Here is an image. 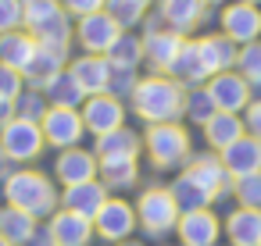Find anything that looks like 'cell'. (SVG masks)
<instances>
[{"label": "cell", "instance_id": "cell-1", "mask_svg": "<svg viewBox=\"0 0 261 246\" xmlns=\"http://www.w3.org/2000/svg\"><path fill=\"white\" fill-rule=\"evenodd\" d=\"M182 89L179 82L172 79H143L136 89H133V107L140 118L161 125V121H172L179 111H182Z\"/></svg>", "mask_w": 261, "mask_h": 246}, {"label": "cell", "instance_id": "cell-2", "mask_svg": "<svg viewBox=\"0 0 261 246\" xmlns=\"http://www.w3.org/2000/svg\"><path fill=\"white\" fill-rule=\"evenodd\" d=\"M4 193L11 200V207H18V210H25L33 218L50 214L54 203H58V193H54L50 178H43L40 171H15V175H8Z\"/></svg>", "mask_w": 261, "mask_h": 246}, {"label": "cell", "instance_id": "cell-3", "mask_svg": "<svg viewBox=\"0 0 261 246\" xmlns=\"http://www.w3.org/2000/svg\"><path fill=\"white\" fill-rule=\"evenodd\" d=\"M43 129L29 118H11L0 132V150H4L11 161H33L43 150Z\"/></svg>", "mask_w": 261, "mask_h": 246}, {"label": "cell", "instance_id": "cell-4", "mask_svg": "<svg viewBox=\"0 0 261 246\" xmlns=\"http://www.w3.org/2000/svg\"><path fill=\"white\" fill-rule=\"evenodd\" d=\"M147 150H150V157H154L158 168H172V164H179L190 153V136L179 125L161 121V125H154L147 132Z\"/></svg>", "mask_w": 261, "mask_h": 246}, {"label": "cell", "instance_id": "cell-5", "mask_svg": "<svg viewBox=\"0 0 261 246\" xmlns=\"http://www.w3.org/2000/svg\"><path fill=\"white\" fill-rule=\"evenodd\" d=\"M140 221L150 228V232H165L179 221V207H175V196L172 189H147L140 196Z\"/></svg>", "mask_w": 261, "mask_h": 246}, {"label": "cell", "instance_id": "cell-6", "mask_svg": "<svg viewBox=\"0 0 261 246\" xmlns=\"http://www.w3.org/2000/svg\"><path fill=\"white\" fill-rule=\"evenodd\" d=\"M43 139L54 143V146H75L79 136H83V114H75L72 107H50L43 118Z\"/></svg>", "mask_w": 261, "mask_h": 246}, {"label": "cell", "instance_id": "cell-7", "mask_svg": "<svg viewBox=\"0 0 261 246\" xmlns=\"http://www.w3.org/2000/svg\"><path fill=\"white\" fill-rule=\"evenodd\" d=\"M222 168H225L229 175H236V178L261 171V139L240 136L236 143H229V146L222 150Z\"/></svg>", "mask_w": 261, "mask_h": 246}, {"label": "cell", "instance_id": "cell-8", "mask_svg": "<svg viewBox=\"0 0 261 246\" xmlns=\"http://www.w3.org/2000/svg\"><path fill=\"white\" fill-rule=\"evenodd\" d=\"M79 40H83V47L86 50H93V54H108L111 47H115V40H118V25H115V18L111 15H86L83 22H79Z\"/></svg>", "mask_w": 261, "mask_h": 246}, {"label": "cell", "instance_id": "cell-9", "mask_svg": "<svg viewBox=\"0 0 261 246\" xmlns=\"http://www.w3.org/2000/svg\"><path fill=\"white\" fill-rule=\"evenodd\" d=\"M207 97L215 104V111H225V114H236L240 107H247V82L229 75V72H218L207 86Z\"/></svg>", "mask_w": 261, "mask_h": 246}, {"label": "cell", "instance_id": "cell-10", "mask_svg": "<svg viewBox=\"0 0 261 246\" xmlns=\"http://www.w3.org/2000/svg\"><path fill=\"white\" fill-rule=\"evenodd\" d=\"M83 125H86L90 132H97V136H108V132L122 129V104H118L115 97L97 93V97L86 104V111H83Z\"/></svg>", "mask_w": 261, "mask_h": 246}, {"label": "cell", "instance_id": "cell-11", "mask_svg": "<svg viewBox=\"0 0 261 246\" xmlns=\"http://www.w3.org/2000/svg\"><path fill=\"white\" fill-rule=\"evenodd\" d=\"M97 232L104 235V239H125L129 232H133V225H136V214H133V207L125 203V200H108L100 210H97Z\"/></svg>", "mask_w": 261, "mask_h": 246}, {"label": "cell", "instance_id": "cell-12", "mask_svg": "<svg viewBox=\"0 0 261 246\" xmlns=\"http://www.w3.org/2000/svg\"><path fill=\"white\" fill-rule=\"evenodd\" d=\"M47 235L54 239V246H86L90 235H93V225H90V218H83V214L61 210V214L50 218V232H47Z\"/></svg>", "mask_w": 261, "mask_h": 246}, {"label": "cell", "instance_id": "cell-13", "mask_svg": "<svg viewBox=\"0 0 261 246\" xmlns=\"http://www.w3.org/2000/svg\"><path fill=\"white\" fill-rule=\"evenodd\" d=\"M222 25L232 43H254V36L261 33V15L250 4H232L222 11Z\"/></svg>", "mask_w": 261, "mask_h": 246}, {"label": "cell", "instance_id": "cell-14", "mask_svg": "<svg viewBox=\"0 0 261 246\" xmlns=\"http://www.w3.org/2000/svg\"><path fill=\"white\" fill-rule=\"evenodd\" d=\"M179 235H182V246H215L218 221L211 210H186L179 221Z\"/></svg>", "mask_w": 261, "mask_h": 246}, {"label": "cell", "instance_id": "cell-15", "mask_svg": "<svg viewBox=\"0 0 261 246\" xmlns=\"http://www.w3.org/2000/svg\"><path fill=\"white\" fill-rule=\"evenodd\" d=\"M186 178H190L204 196H211V200L229 186V171H225L222 161H215V157H200V161H193V164L186 168Z\"/></svg>", "mask_w": 261, "mask_h": 246}, {"label": "cell", "instance_id": "cell-16", "mask_svg": "<svg viewBox=\"0 0 261 246\" xmlns=\"http://www.w3.org/2000/svg\"><path fill=\"white\" fill-rule=\"evenodd\" d=\"M93 175H97V161H93V153H86V150H65V153L58 157V178H61L65 186L93 182Z\"/></svg>", "mask_w": 261, "mask_h": 246}, {"label": "cell", "instance_id": "cell-17", "mask_svg": "<svg viewBox=\"0 0 261 246\" xmlns=\"http://www.w3.org/2000/svg\"><path fill=\"white\" fill-rule=\"evenodd\" d=\"M108 203V196H104V186L100 182H83V186H68V193H65V210H72V214H83V218H97V210Z\"/></svg>", "mask_w": 261, "mask_h": 246}, {"label": "cell", "instance_id": "cell-18", "mask_svg": "<svg viewBox=\"0 0 261 246\" xmlns=\"http://www.w3.org/2000/svg\"><path fill=\"white\" fill-rule=\"evenodd\" d=\"M72 75H75V82L83 86V93H104L108 89V82H111V65L104 61V57H83V61H75L72 65Z\"/></svg>", "mask_w": 261, "mask_h": 246}, {"label": "cell", "instance_id": "cell-19", "mask_svg": "<svg viewBox=\"0 0 261 246\" xmlns=\"http://www.w3.org/2000/svg\"><path fill=\"white\" fill-rule=\"evenodd\" d=\"M229 239L232 246H261V210L240 207L229 214Z\"/></svg>", "mask_w": 261, "mask_h": 246}, {"label": "cell", "instance_id": "cell-20", "mask_svg": "<svg viewBox=\"0 0 261 246\" xmlns=\"http://www.w3.org/2000/svg\"><path fill=\"white\" fill-rule=\"evenodd\" d=\"M204 0H161V18L172 25V33H190L200 15H204Z\"/></svg>", "mask_w": 261, "mask_h": 246}, {"label": "cell", "instance_id": "cell-21", "mask_svg": "<svg viewBox=\"0 0 261 246\" xmlns=\"http://www.w3.org/2000/svg\"><path fill=\"white\" fill-rule=\"evenodd\" d=\"M33 54H36V40L33 36H25V33H4L0 36V65L22 72Z\"/></svg>", "mask_w": 261, "mask_h": 246}, {"label": "cell", "instance_id": "cell-22", "mask_svg": "<svg viewBox=\"0 0 261 246\" xmlns=\"http://www.w3.org/2000/svg\"><path fill=\"white\" fill-rule=\"evenodd\" d=\"M197 50H200V61H204V68H207V75H218V72H225V68L236 61V50H232V40H229V36L200 40Z\"/></svg>", "mask_w": 261, "mask_h": 246}, {"label": "cell", "instance_id": "cell-23", "mask_svg": "<svg viewBox=\"0 0 261 246\" xmlns=\"http://www.w3.org/2000/svg\"><path fill=\"white\" fill-rule=\"evenodd\" d=\"M204 136H207V143H211V146L225 150L229 143H236V139L243 136V121H240L236 114L215 111V114H211V118L204 121Z\"/></svg>", "mask_w": 261, "mask_h": 246}, {"label": "cell", "instance_id": "cell-24", "mask_svg": "<svg viewBox=\"0 0 261 246\" xmlns=\"http://www.w3.org/2000/svg\"><path fill=\"white\" fill-rule=\"evenodd\" d=\"M0 235H4L11 246L29 242V239L36 235L33 214H25V210H18V207H4V210H0Z\"/></svg>", "mask_w": 261, "mask_h": 246}, {"label": "cell", "instance_id": "cell-25", "mask_svg": "<svg viewBox=\"0 0 261 246\" xmlns=\"http://www.w3.org/2000/svg\"><path fill=\"white\" fill-rule=\"evenodd\" d=\"M97 150H100V161H125V157H136L140 139H136V132H129V129H115V132H108V136H100Z\"/></svg>", "mask_w": 261, "mask_h": 246}, {"label": "cell", "instance_id": "cell-26", "mask_svg": "<svg viewBox=\"0 0 261 246\" xmlns=\"http://www.w3.org/2000/svg\"><path fill=\"white\" fill-rule=\"evenodd\" d=\"M179 50H182V36H175V33H154V36L143 43V54H147L158 68H168Z\"/></svg>", "mask_w": 261, "mask_h": 246}, {"label": "cell", "instance_id": "cell-27", "mask_svg": "<svg viewBox=\"0 0 261 246\" xmlns=\"http://www.w3.org/2000/svg\"><path fill=\"white\" fill-rule=\"evenodd\" d=\"M22 72H25L33 82H50V79L61 75V54L50 50V47H36V54L29 57V65H25Z\"/></svg>", "mask_w": 261, "mask_h": 246}, {"label": "cell", "instance_id": "cell-28", "mask_svg": "<svg viewBox=\"0 0 261 246\" xmlns=\"http://www.w3.org/2000/svg\"><path fill=\"white\" fill-rule=\"evenodd\" d=\"M168 68H172V75H179V79H186V82H200V79L207 75L197 43H182V50L175 54V61H172Z\"/></svg>", "mask_w": 261, "mask_h": 246}, {"label": "cell", "instance_id": "cell-29", "mask_svg": "<svg viewBox=\"0 0 261 246\" xmlns=\"http://www.w3.org/2000/svg\"><path fill=\"white\" fill-rule=\"evenodd\" d=\"M47 89H50V97H54V104H58V107H72V111H75V104L86 97V93H83V86L75 82V75H72V72H68V75L61 72L58 79H50V82H47Z\"/></svg>", "mask_w": 261, "mask_h": 246}, {"label": "cell", "instance_id": "cell-30", "mask_svg": "<svg viewBox=\"0 0 261 246\" xmlns=\"http://www.w3.org/2000/svg\"><path fill=\"white\" fill-rule=\"evenodd\" d=\"M108 65H115V68H136V61L143 57V43L136 40V36H118L115 40V47L108 50Z\"/></svg>", "mask_w": 261, "mask_h": 246}, {"label": "cell", "instance_id": "cell-31", "mask_svg": "<svg viewBox=\"0 0 261 246\" xmlns=\"http://www.w3.org/2000/svg\"><path fill=\"white\" fill-rule=\"evenodd\" d=\"M100 171L108 178V186H133L136 182V157H125V161H100Z\"/></svg>", "mask_w": 261, "mask_h": 246}, {"label": "cell", "instance_id": "cell-32", "mask_svg": "<svg viewBox=\"0 0 261 246\" xmlns=\"http://www.w3.org/2000/svg\"><path fill=\"white\" fill-rule=\"evenodd\" d=\"M172 196H175V207H186V210H204V207L211 203V196H204L186 175L172 186Z\"/></svg>", "mask_w": 261, "mask_h": 246}, {"label": "cell", "instance_id": "cell-33", "mask_svg": "<svg viewBox=\"0 0 261 246\" xmlns=\"http://www.w3.org/2000/svg\"><path fill=\"white\" fill-rule=\"evenodd\" d=\"M22 15L29 18L33 29H40V25L54 22L61 11H58V0H22Z\"/></svg>", "mask_w": 261, "mask_h": 246}, {"label": "cell", "instance_id": "cell-34", "mask_svg": "<svg viewBox=\"0 0 261 246\" xmlns=\"http://www.w3.org/2000/svg\"><path fill=\"white\" fill-rule=\"evenodd\" d=\"M115 25H136L143 18V0H108Z\"/></svg>", "mask_w": 261, "mask_h": 246}, {"label": "cell", "instance_id": "cell-35", "mask_svg": "<svg viewBox=\"0 0 261 246\" xmlns=\"http://www.w3.org/2000/svg\"><path fill=\"white\" fill-rule=\"evenodd\" d=\"M236 196H240V203H243V207L261 210V171L243 175V178L236 182Z\"/></svg>", "mask_w": 261, "mask_h": 246}, {"label": "cell", "instance_id": "cell-36", "mask_svg": "<svg viewBox=\"0 0 261 246\" xmlns=\"http://www.w3.org/2000/svg\"><path fill=\"white\" fill-rule=\"evenodd\" d=\"M240 68L250 82H261V43H247V50L240 54Z\"/></svg>", "mask_w": 261, "mask_h": 246}, {"label": "cell", "instance_id": "cell-37", "mask_svg": "<svg viewBox=\"0 0 261 246\" xmlns=\"http://www.w3.org/2000/svg\"><path fill=\"white\" fill-rule=\"evenodd\" d=\"M22 0H0V36L4 33H15V25L22 22Z\"/></svg>", "mask_w": 261, "mask_h": 246}, {"label": "cell", "instance_id": "cell-38", "mask_svg": "<svg viewBox=\"0 0 261 246\" xmlns=\"http://www.w3.org/2000/svg\"><path fill=\"white\" fill-rule=\"evenodd\" d=\"M18 89H22V75L8 65H0V100H18Z\"/></svg>", "mask_w": 261, "mask_h": 246}, {"label": "cell", "instance_id": "cell-39", "mask_svg": "<svg viewBox=\"0 0 261 246\" xmlns=\"http://www.w3.org/2000/svg\"><path fill=\"white\" fill-rule=\"evenodd\" d=\"M190 114H193L197 121H207V118L215 114V104H211V97H207V89H204V93H197V97L190 100Z\"/></svg>", "mask_w": 261, "mask_h": 246}, {"label": "cell", "instance_id": "cell-40", "mask_svg": "<svg viewBox=\"0 0 261 246\" xmlns=\"http://www.w3.org/2000/svg\"><path fill=\"white\" fill-rule=\"evenodd\" d=\"M65 8L72 11V15H97L100 8H104V0H65Z\"/></svg>", "mask_w": 261, "mask_h": 246}, {"label": "cell", "instance_id": "cell-41", "mask_svg": "<svg viewBox=\"0 0 261 246\" xmlns=\"http://www.w3.org/2000/svg\"><path fill=\"white\" fill-rule=\"evenodd\" d=\"M47 111L40 107V97H29V100H22V118H29V121H36V118H43Z\"/></svg>", "mask_w": 261, "mask_h": 246}, {"label": "cell", "instance_id": "cell-42", "mask_svg": "<svg viewBox=\"0 0 261 246\" xmlns=\"http://www.w3.org/2000/svg\"><path fill=\"white\" fill-rule=\"evenodd\" d=\"M247 125H250L254 139H261V100H257V104H250V111H247Z\"/></svg>", "mask_w": 261, "mask_h": 246}, {"label": "cell", "instance_id": "cell-43", "mask_svg": "<svg viewBox=\"0 0 261 246\" xmlns=\"http://www.w3.org/2000/svg\"><path fill=\"white\" fill-rule=\"evenodd\" d=\"M8 121H11V104L0 100V125H8Z\"/></svg>", "mask_w": 261, "mask_h": 246}, {"label": "cell", "instance_id": "cell-44", "mask_svg": "<svg viewBox=\"0 0 261 246\" xmlns=\"http://www.w3.org/2000/svg\"><path fill=\"white\" fill-rule=\"evenodd\" d=\"M8 175V153H0V178Z\"/></svg>", "mask_w": 261, "mask_h": 246}, {"label": "cell", "instance_id": "cell-45", "mask_svg": "<svg viewBox=\"0 0 261 246\" xmlns=\"http://www.w3.org/2000/svg\"><path fill=\"white\" fill-rule=\"evenodd\" d=\"M0 246H11V242H8V239H4V235H0Z\"/></svg>", "mask_w": 261, "mask_h": 246}, {"label": "cell", "instance_id": "cell-46", "mask_svg": "<svg viewBox=\"0 0 261 246\" xmlns=\"http://www.w3.org/2000/svg\"><path fill=\"white\" fill-rule=\"evenodd\" d=\"M243 4H261V0H243Z\"/></svg>", "mask_w": 261, "mask_h": 246}, {"label": "cell", "instance_id": "cell-47", "mask_svg": "<svg viewBox=\"0 0 261 246\" xmlns=\"http://www.w3.org/2000/svg\"><path fill=\"white\" fill-rule=\"evenodd\" d=\"M122 246H140V242H122Z\"/></svg>", "mask_w": 261, "mask_h": 246}, {"label": "cell", "instance_id": "cell-48", "mask_svg": "<svg viewBox=\"0 0 261 246\" xmlns=\"http://www.w3.org/2000/svg\"><path fill=\"white\" fill-rule=\"evenodd\" d=\"M211 4H218V0H211Z\"/></svg>", "mask_w": 261, "mask_h": 246}, {"label": "cell", "instance_id": "cell-49", "mask_svg": "<svg viewBox=\"0 0 261 246\" xmlns=\"http://www.w3.org/2000/svg\"><path fill=\"white\" fill-rule=\"evenodd\" d=\"M143 4H147V0H143Z\"/></svg>", "mask_w": 261, "mask_h": 246}]
</instances>
